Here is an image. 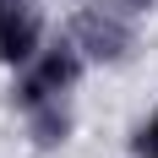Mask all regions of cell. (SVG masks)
Wrapping results in <instances>:
<instances>
[{
    "mask_svg": "<svg viewBox=\"0 0 158 158\" xmlns=\"http://www.w3.org/2000/svg\"><path fill=\"white\" fill-rule=\"evenodd\" d=\"M82 49L71 44V38H60V44H49V49H38L27 60V77L16 82V109H44V104H60L71 87L82 82Z\"/></svg>",
    "mask_w": 158,
    "mask_h": 158,
    "instance_id": "cell-1",
    "label": "cell"
},
{
    "mask_svg": "<svg viewBox=\"0 0 158 158\" xmlns=\"http://www.w3.org/2000/svg\"><path fill=\"white\" fill-rule=\"evenodd\" d=\"M44 49V16L33 0H0V65H27Z\"/></svg>",
    "mask_w": 158,
    "mask_h": 158,
    "instance_id": "cell-2",
    "label": "cell"
},
{
    "mask_svg": "<svg viewBox=\"0 0 158 158\" xmlns=\"http://www.w3.org/2000/svg\"><path fill=\"white\" fill-rule=\"evenodd\" d=\"M71 44L82 49V60H126V49H131V33L120 16L109 11H82L77 22H71V33H65Z\"/></svg>",
    "mask_w": 158,
    "mask_h": 158,
    "instance_id": "cell-3",
    "label": "cell"
},
{
    "mask_svg": "<svg viewBox=\"0 0 158 158\" xmlns=\"http://www.w3.org/2000/svg\"><path fill=\"white\" fill-rule=\"evenodd\" d=\"M27 120H33V136H38L44 147H55V142H65V136H71L65 98H60V104H44V109H27Z\"/></svg>",
    "mask_w": 158,
    "mask_h": 158,
    "instance_id": "cell-4",
    "label": "cell"
},
{
    "mask_svg": "<svg viewBox=\"0 0 158 158\" xmlns=\"http://www.w3.org/2000/svg\"><path fill=\"white\" fill-rule=\"evenodd\" d=\"M131 158H158V109L136 126V136H131Z\"/></svg>",
    "mask_w": 158,
    "mask_h": 158,
    "instance_id": "cell-5",
    "label": "cell"
},
{
    "mask_svg": "<svg viewBox=\"0 0 158 158\" xmlns=\"http://www.w3.org/2000/svg\"><path fill=\"white\" fill-rule=\"evenodd\" d=\"M126 6H131V11H147V6H158V0H126Z\"/></svg>",
    "mask_w": 158,
    "mask_h": 158,
    "instance_id": "cell-6",
    "label": "cell"
}]
</instances>
